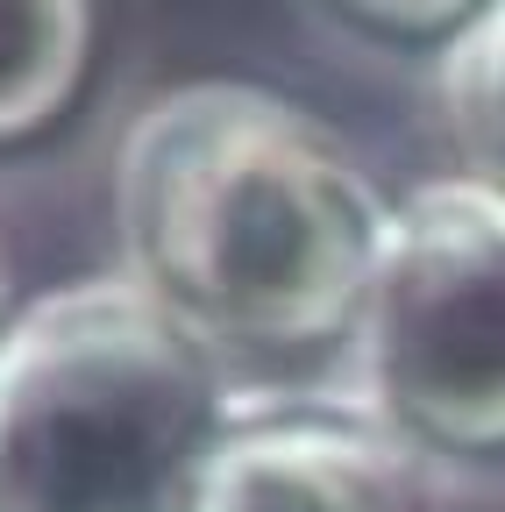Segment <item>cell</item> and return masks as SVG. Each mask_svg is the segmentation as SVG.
Wrapping results in <instances>:
<instances>
[{"label": "cell", "instance_id": "cell-1", "mask_svg": "<svg viewBox=\"0 0 505 512\" xmlns=\"http://www.w3.org/2000/svg\"><path fill=\"white\" fill-rule=\"evenodd\" d=\"M114 221L129 256L121 278L221 356L349 335L392 207L285 93L193 79L129 121Z\"/></svg>", "mask_w": 505, "mask_h": 512}, {"label": "cell", "instance_id": "cell-2", "mask_svg": "<svg viewBox=\"0 0 505 512\" xmlns=\"http://www.w3.org/2000/svg\"><path fill=\"white\" fill-rule=\"evenodd\" d=\"M228 427L221 356L136 278H72L0 328V512H171Z\"/></svg>", "mask_w": 505, "mask_h": 512}, {"label": "cell", "instance_id": "cell-3", "mask_svg": "<svg viewBox=\"0 0 505 512\" xmlns=\"http://www.w3.org/2000/svg\"><path fill=\"white\" fill-rule=\"evenodd\" d=\"M356 384L377 427L427 448H505V192L434 178L392 207L356 306Z\"/></svg>", "mask_w": 505, "mask_h": 512}, {"label": "cell", "instance_id": "cell-4", "mask_svg": "<svg viewBox=\"0 0 505 512\" xmlns=\"http://www.w3.org/2000/svg\"><path fill=\"white\" fill-rule=\"evenodd\" d=\"M171 512H413L392 448L370 427L264 413L242 420L200 456Z\"/></svg>", "mask_w": 505, "mask_h": 512}, {"label": "cell", "instance_id": "cell-5", "mask_svg": "<svg viewBox=\"0 0 505 512\" xmlns=\"http://www.w3.org/2000/svg\"><path fill=\"white\" fill-rule=\"evenodd\" d=\"M93 57V0H0V150L72 107Z\"/></svg>", "mask_w": 505, "mask_h": 512}, {"label": "cell", "instance_id": "cell-6", "mask_svg": "<svg viewBox=\"0 0 505 512\" xmlns=\"http://www.w3.org/2000/svg\"><path fill=\"white\" fill-rule=\"evenodd\" d=\"M441 121L470 178L505 192V0H484L441 50Z\"/></svg>", "mask_w": 505, "mask_h": 512}, {"label": "cell", "instance_id": "cell-7", "mask_svg": "<svg viewBox=\"0 0 505 512\" xmlns=\"http://www.w3.org/2000/svg\"><path fill=\"white\" fill-rule=\"evenodd\" d=\"M349 15H363V22H377V29H406V36H427V29H463L484 0H342Z\"/></svg>", "mask_w": 505, "mask_h": 512}, {"label": "cell", "instance_id": "cell-8", "mask_svg": "<svg viewBox=\"0 0 505 512\" xmlns=\"http://www.w3.org/2000/svg\"><path fill=\"white\" fill-rule=\"evenodd\" d=\"M8 320H15V313H8V278H0V328H8Z\"/></svg>", "mask_w": 505, "mask_h": 512}]
</instances>
